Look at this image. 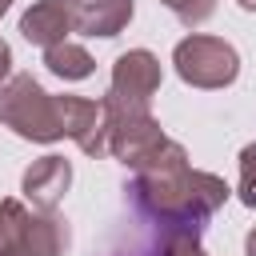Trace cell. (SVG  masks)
I'll return each mask as SVG.
<instances>
[{"instance_id": "obj_8", "label": "cell", "mask_w": 256, "mask_h": 256, "mask_svg": "<svg viewBox=\"0 0 256 256\" xmlns=\"http://www.w3.org/2000/svg\"><path fill=\"white\" fill-rule=\"evenodd\" d=\"M68 184H72V164L64 156H40L24 172V196H28V204L36 212H56Z\"/></svg>"}, {"instance_id": "obj_6", "label": "cell", "mask_w": 256, "mask_h": 256, "mask_svg": "<svg viewBox=\"0 0 256 256\" xmlns=\"http://www.w3.org/2000/svg\"><path fill=\"white\" fill-rule=\"evenodd\" d=\"M104 120H108V152L132 172L168 140L160 124L152 120V112H108L104 108Z\"/></svg>"}, {"instance_id": "obj_1", "label": "cell", "mask_w": 256, "mask_h": 256, "mask_svg": "<svg viewBox=\"0 0 256 256\" xmlns=\"http://www.w3.org/2000/svg\"><path fill=\"white\" fill-rule=\"evenodd\" d=\"M228 184L212 172H192L188 152L176 140H164L140 168L136 180L124 188L136 216L156 224H180V228H204V220L228 200Z\"/></svg>"}, {"instance_id": "obj_5", "label": "cell", "mask_w": 256, "mask_h": 256, "mask_svg": "<svg viewBox=\"0 0 256 256\" xmlns=\"http://www.w3.org/2000/svg\"><path fill=\"white\" fill-rule=\"evenodd\" d=\"M160 88V60L148 48L120 52L112 64V88L104 96L108 112H152V96Z\"/></svg>"}, {"instance_id": "obj_16", "label": "cell", "mask_w": 256, "mask_h": 256, "mask_svg": "<svg viewBox=\"0 0 256 256\" xmlns=\"http://www.w3.org/2000/svg\"><path fill=\"white\" fill-rule=\"evenodd\" d=\"M244 252H248V256H256V228L248 232V240H244Z\"/></svg>"}, {"instance_id": "obj_19", "label": "cell", "mask_w": 256, "mask_h": 256, "mask_svg": "<svg viewBox=\"0 0 256 256\" xmlns=\"http://www.w3.org/2000/svg\"><path fill=\"white\" fill-rule=\"evenodd\" d=\"M8 8H12V0H0V16H4V12H8Z\"/></svg>"}, {"instance_id": "obj_11", "label": "cell", "mask_w": 256, "mask_h": 256, "mask_svg": "<svg viewBox=\"0 0 256 256\" xmlns=\"http://www.w3.org/2000/svg\"><path fill=\"white\" fill-rule=\"evenodd\" d=\"M44 64H48V72L60 76V80H84V76H92V68H96V60L88 56V48H80V44H72V40H60V44L44 48Z\"/></svg>"}, {"instance_id": "obj_17", "label": "cell", "mask_w": 256, "mask_h": 256, "mask_svg": "<svg viewBox=\"0 0 256 256\" xmlns=\"http://www.w3.org/2000/svg\"><path fill=\"white\" fill-rule=\"evenodd\" d=\"M4 100H8V84H0V120H4Z\"/></svg>"}, {"instance_id": "obj_2", "label": "cell", "mask_w": 256, "mask_h": 256, "mask_svg": "<svg viewBox=\"0 0 256 256\" xmlns=\"http://www.w3.org/2000/svg\"><path fill=\"white\" fill-rule=\"evenodd\" d=\"M68 220L56 212L32 216L20 200H0V256H64Z\"/></svg>"}, {"instance_id": "obj_15", "label": "cell", "mask_w": 256, "mask_h": 256, "mask_svg": "<svg viewBox=\"0 0 256 256\" xmlns=\"http://www.w3.org/2000/svg\"><path fill=\"white\" fill-rule=\"evenodd\" d=\"M8 72H12V48L0 40V80H8Z\"/></svg>"}, {"instance_id": "obj_9", "label": "cell", "mask_w": 256, "mask_h": 256, "mask_svg": "<svg viewBox=\"0 0 256 256\" xmlns=\"http://www.w3.org/2000/svg\"><path fill=\"white\" fill-rule=\"evenodd\" d=\"M20 32L28 44L36 48H52L60 40H68V32H76L72 24V4L68 0H36L24 16H20Z\"/></svg>"}, {"instance_id": "obj_13", "label": "cell", "mask_w": 256, "mask_h": 256, "mask_svg": "<svg viewBox=\"0 0 256 256\" xmlns=\"http://www.w3.org/2000/svg\"><path fill=\"white\" fill-rule=\"evenodd\" d=\"M240 200L248 208H256V144H248L240 152Z\"/></svg>"}, {"instance_id": "obj_4", "label": "cell", "mask_w": 256, "mask_h": 256, "mask_svg": "<svg viewBox=\"0 0 256 256\" xmlns=\"http://www.w3.org/2000/svg\"><path fill=\"white\" fill-rule=\"evenodd\" d=\"M172 64L180 72L184 84L192 88H228L236 76H240V56L228 40H216V36H184L172 52Z\"/></svg>"}, {"instance_id": "obj_14", "label": "cell", "mask_w": 256, "mask_h": 256, "mask_svg": "<svg viewBox=\"0 0 256 256\" xmlns=\"http://www.w3.org/2000/svg\"><path fill=\"white\" fill-rule=\"evenodd\" d=\"M172 256H204V248H200V232H180L176 244H172Z\"/></svg>"}, {"instance_id": "obj_7", "label": "cell", "mask_w": 256, "mask_h": 256, "mask_svg": "<svg viewBox=\"0 0 256 256\" xmlns=\"http://www.w3.org/2000/svg\"><path fill=\"white\" fill-rule=\"evenodd\" d=\"M60 128L64 136L76 140L84 156H104L108 152V120H104V100H84V96H56Z\"/></svg>"}, {"instance_id": "obj_12", "label": "cell", "mask_w": 256, "mask_h": 256, "mask_svg": "<svg viewBox=\"0 0 256 256\" xmlns=\"http://www.w3.org/2000/svg\"><path fill=\"white\" fill-rule=\"evenodd\" d=\"M164 8H172L176 12V20L180 24H188V28H196V24H204L212 12H216V0H160Z\"/></svg>"}, {"instance_id": "obj_10", "label": "cell", "mask_w": 256, "mask_h": 256, "mask_svg": "<svg viewBox=\"0 0 256 256\" xmlns=\"http://www.w3.org/2000/svg\"><path fill=\"white\" fill-rule=\"evenodd\" d=\"M72 24L84 36H116L132 20V0H68Z\"/></svg>"}, {"instance_id": "obj_3", "label": "cell", "mask_w": 256, "mask_h": 256, "mask_svg": "<svg viewBox=\"0 0 256 256\" xmlns=\"http://www.w3.org/2000/svg\"><path fill=\"white\" fill-rule=\"evenodd\" d=\"M4 124L36 144H52L64 136L60 128V112H56V96H48L28 72H16L8 80V100H4Z\"/></svg>"}, {"instance_id": "obj_18", "label": "cell", "mask_w": 256, "mask_h": 256, "mask_svg": "<svg viewBox=\"0 0 256 256\" xmlns=\"http://www.w3.org/2000/svg\"><path fill=\"white\" fill-rule=\"evenodd\" d=\"M236 4H240L244 12H256V0H236Z\"/></svg>"}]
</instances>
